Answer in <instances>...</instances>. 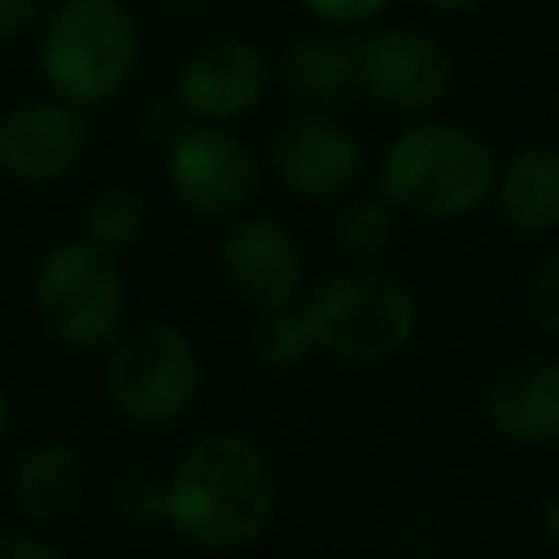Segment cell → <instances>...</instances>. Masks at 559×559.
Here are the masks:
<instances>
[{"label":"cell","mask_w":559,"mask_h":559,"mask_svg":"<svg viewBox=\"0 0 559 559\" xmlns=\"http://www.w3.org/2000/svg\"><path fill=\"white\" fill-rule=\"evenodd\" d=\"M419 9L428 13H445V17H459V13H476L485 0H415Z\"/></svg>","instance_id":"25"},{"label":"cell","mask_w":559,"mask_h":559,"mask_svg":"<svg viewBox=\"0 0 559 559\" xmlns=\"http://www.w3.org/2000/svg\"><path fill=\"white\" fill-rule=\"evenodd\" d=\"M166 183L188 214L227 223L258 201L262 157L227 122H197L166 140Z\"/></svg>","instance_id":"8"},{"label":"cell","mask_w":559,"mask_h":559,"mask_svg":"<svg viewBox=\"0 0 559 559\" xmlns=\"http://www.w3.org/2000/svg\"><path fill=\"white\" fill-rule=\"evenodd\" d=\"M498 218L528 240L555 236L559 231V148L555 144H524L515 148L489 192Z\"/></svg>","instance_id":"15"},{"label":"cell","mask_w":559,"mask_h":559,"mask_svg":"<svg viewBox=\"0 0 559 559\" xmlns=\"http://www.w3.org/2000/svg\"><path fill=\"white\" fill-rule=\"evenodd\" d=\"M498 157L467 122L432 118L402 127L380 153V192L411 218L463 223L489 205Z\"/></svg>","instance_id":"2"},{"label":"cell","mask_w":559,"mask_h":559,"mask_svg":"<svg viewBox=\"0 0 559 559\" xmlns=\"http://www.w3.org/2000/svg\"><path fill=\"white\" fill-rule=\"evenodd\" d=\"M140 61V26L122 0H61L39 35V74L57 100L92 109L114 100Z\"/></svg>","instance_id":"4"},{"label":"cell","mask_w":559,"mask_h":559,"mask_svg":"<svg viewBox=\"0 0 559 559\" xmlns=\"http://www.w3.org/2000/svg\"><path fill=\"white\" fill-rule=\"evenodd\" d=\"M271 66L245 35H210L175 66V105L197 122H236L266 96Z\"/></svg>","instance_id":"11"},{"label":"cell","mask_w":559,"mask_h":559,"mask_svg":"<svg viewBox=\"0 0 559 559\" xmlns=\"http://www.w3.org/2000/svg\"><path fill=\"white\" fill-rule=\"evenodd\" d=\"M555 131H559V92H555Z\"/></svg>","instance_id":"27"},{"label":"cell","mask_w":559,"mask_h":559,"mask_svg":"<svg viewBox=\"0 0 559 559\" xmlns=\"http://www.w3.org/2000/svg\"><path fill=\"white\" fill-rule=\"evenodd\" d=\"M306 245L288 223L249 210L227 218V231L218 240V275L245 310L297 301L306 288Z\"/></svg>","instance_id":"10"},{"label":"cell","mask_w":559,"mask_h":559,"mask_svg":"<svg viewBox=\"0 0 559 559\" xmlns=\"http://www.w3.org/2000/svg\"><path fill=\"white\" fill-rule=\"evenodd\" d=\"M83 223H87V236H92L96 245H105V249H114V253H127V249H135V245L144 240V231H148V201H144V192L131 188V183H105V188L87 201Z\"/></svg>","instance_id":"19"},{"label":"cell","mask_w":559,"mask_h":559,"mask_svg":"<svg viewBox=\"0 0 559 559\" xmlns=\"http://www.w3.org/2000/svg\"><path fill=\"white\" fill-rule=\"evenodd\" d=\"M520 301H524L528 323H533L546 341L559 345V245L542 249V253L528 262V271H524V280H520Z\"/></svg>","instance_id":"20"},{"label":"cell","mask_w":559,"mask_h":559,"mask_svg":"<svg viewBox=\"0 0 559 559\" xmlns=\"http://www.w3.org/2000/svg\"><path fill=\"white\" fill-rule=\"evenodd\" d=\"M245 349H249V358H253L262 371H271V376L301 367V362L314 354V341H310L301 301H280V306L249 310Z\"/></svg>","instance_id":"18"},{"label":"cell","mask_w":559,"mask_h":559,"mask_svg":"<svg viewBox=\"0 0 559 559\" xmlns=\"http://www.w3.org/2000/svg\"><path fill=\"white\" fill-rule=\"evenodd\" d=\"M275 83L288 100L310 109H345L362 100L358 87V39L349 31L323 26L319 35H293L280 48Z\"/></svg>","instance_id":"14"},{"label":"cell","mask_w":559,"mask_h":559,"mask_svg":"<svg viewBox=\"0 0 559 559\" xmlns=\"http://www.w3.org/2000/svg\"><path fill=\"white\" fill-rule=\"evenodd\" d=\"M105 397L135 428L183 419L201 393V354L192 336L166 319H135L105 341Z\"/></svg>","instance_id":"5"},{"label":"cell","mask_w":559,"mask_h":559,"mask_svg":"<svg viewBox=\"0 0 559 559\" xmlns=\"http://www.w3.org/2000/svg\"><path fill=\"white\" fill-rule=\"evenodd\" d=\"M39 13H44V0H0V44L31 31Z\"/></svg>","instance_id":"23"},{"label":"cell","mask_w":559,"mask_h":559,"mask_svg":"<svg viewBox=\"0 0 559 559\" xmlns=\"http://www.w3.org/2000/svg\"><path fill=\"white\" fill-rule=\"evenodd\" d=\"M9 437V397H4V389H0V441Z\"/></svg>","instance_id":"26"},{"label":"cell","mask_w":559,"mask_h":559,"mask_svg":"<svg viewBox=\"0 0 559 559\" xmlns=\"http://www.w3.org/2000/svg\"><path fill=\"white\" fill-rule=\"evenodd\" d=\"M297 4L319 26H332V31H367L371 22H380L389 13L393 0H297Z\"/></svg>","instance_id":"21"},{"label":"cell","mask_w":559,"mask_h":559,"mask_svg":"<svg viewBox=\"0 0 559 559\" xmlns=\"http://www.w3.org/2000/svg\"><path fill=\"white\" fill-rule=\"evenodd\" d=\"M358 87L397 114H437L454 96V52L424 26L393 22L358 35Z\"/></svg>","instance_id":"9"},{"label":"cell","mask_w":559,"mask_h":559,"mask_svg":"<svg viewBox=\"0 0 559 559\" xmlns=\"http://www.w3.org/2000/svg\"><path fill=\"white\" fill-rule=\"evenodd\" d=\"M306 328L323 358L349 367L393 362L419 336V297L406 280L380 266H345L328 275L306 301Z\"/></svg>","instance_id":"3"},{"label":"cell","mask_w":559,"mask_h":559,"mask_svg":"<svg viewBox=\"0 0 559 559\" xmlns=\"http://www.w3.org/2000/svg\"><path fill=\"white\" fill-rule=\"evenodd\" d=\"M127 314V275L114 249L92 236L44 253L35 271V319L44 336L70 354L100 349Z\"/></svg>","instance_id":"6"},{"label":"cell","mask_w":559,"mask_h":559,"mask_svg":"<svg viewBox=\"0 0 559 559\" xmlns=\"http://www.w3.org/2000/svg\"><path fill=\"white\" fill-rule=\"evenodd\" d=\"M280 511V476L271 454L236 432L210 428L179 454L162 480V524L210 555L253 546Z\"/></svg>","instance_id":"1"},{"label":"cell","mask_w":559,"mask_h":559,"mask_svg":"<svg viewBox=\"0 0 559 559\" xmlns=\"http://www.w3.org/2000/svg\"><path fill=\"white\" fill-rule=\"evenodd\" d=\"M402 240V210L384 197V192H349L336 201V218H332V245L341 258L358 262V266H376L384 262Z\"/></svg>","instance_id":"17"},{"label":"cell","mask_w":559,"mask_h":559,"mask_svg":"<svg viewBox=\"0 0 559 559\" xmlns=\"http://www.w3.org/2000/svg\"><path fill=\"white\" fill-rule=\"evenodd\" d=\"M258 157L262 175H271L297 201L336 205L367 175V148L358 131L323 109H297L271 122Z\"/></svg>","instance_id":"7"},{"label":"cell","mask_w":559,"mask_h":559,"mask_svg":"<svg viewBox=\"0 0 559 559\" xmlns=\"http://www.w3.org/2000/svg\"><path fill=\"white\" fill-rule=\"evenodd\" d=\"M87 148V127L66 100H26L0 118V170L44 188L66 179Z\"/></svg>","instance_id":"13"},{"label":"cell","mask_w":559,"mask_h":559,"mask_svg":"<svg viewBox=\"0 0 559 559\" xmlns=\"http://www.w3.org/2000/svg\"><path fill=\"white\" fill-rule=\"evenodd\" d=\"M87 463L70 441H35L9 467V498L31 524H52L83 502Z\"/></svg>","instance_id":"16"},{"label":"cell","mask_w":559,"mask_h":559,"mask_svg":"<svg viewBox=\"0 0 559 559\" xmlns=\"http://www.w3.org/2000/svg\"><path fill=\"white\" fill-rule=\"evenodd\" d=\"M57 555H61V546L52 537H39L26 528L0 533V559H57Z\"/></svg>","instance_id":"22"},{"label":"cell","mask_w":559,"mask_h":559,"mask_svg":"<svg viewBox=\"0 0 559 559\" xmlns=\"http://www.w3.org/2000/svg\"><path fill=\"white\" fill-rule=\"evenodd\" d=\"M537 524H542L546 546H550V550H559V489H555V493L542 502V520H537Z\"/></svg>","instance_id":"24"},{"label":"cell","mask_w":559,"mask_h":559,"mask_svg":"<svg viewBox=\"0 0 559 559\" xmlns=\"http://www.w3.org/2000/svg\"><path fill=\"white\" fill-rule=\"evenodd\" d=\"M480 411L489 432L515 450L559 445V349L507 358L489 376Z\"/></svg>","instance_id":"12"}]
</instances>
